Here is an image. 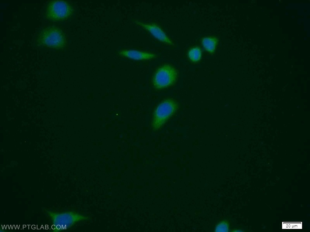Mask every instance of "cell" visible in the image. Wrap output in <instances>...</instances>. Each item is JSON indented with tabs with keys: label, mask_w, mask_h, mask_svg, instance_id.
<instances>
[{
	"label": "cell",
	"mask_w": 310,
	"mask_h": 232,
	"mask_svg": "<svg viewBox=\"0 0 310 232\" xmlns=\"http://www.w3.org/2000/svg\"><path fill=\"white\" fill-rule=\"evenodd\" d=\"M135 23L145 28L155 38L160 41L170 45H173L172 41L162 29L157 25L153 24H145L138 21H135Z\"/></svg>",
	"instance_id": "cell-6"
},
{
	"label": "cell",
	"mask_w": 310,
	"mask_h": 232,
	"mask_svg": "<svg viewBox=\"0 0 310 232\" xmlns=\"http://www.w3.org/2000/svg\"><path fill=\"white\" fill-rule=\"evenodd\" d=\"M73 11L71 5L66 1L52 0L47 7L45 15L47 18L51 21H63L69 17Z\"/></svg>",
	"instance_id": "cell-4"
},
{
	"label": "cell",
	"mask_w": 310,
	"mask_h": 232,
	"mask_svg": "<svg viewBox=\"0 0 310 232\" xmlns=\"http://www.w3.org/2000/svg\"><path fill=\"white\" fill-rule=\"evenodd\" d=\"M118 53L121 56L135 60H148L156 56L153 53L135 50H122Z\"/></svg>",
	"instance_id": "cell-7"
},
{
	"label": "cell",
	"mask_w": 310,
	"mask_h": 232,
	"mask_svg": "<svg viewBox=\"0 0 310 232\" xmlns=\"http://www.w3.org/2000/svg\"><path fill=\"white\" fill-rule=\"evenodd\" d=\"M37 41L38 44L41 47L57 49L63 48L66 43L65 36L62 31L54 26L42 29L38 35Z\"/></svg>",
	"instance_id": "cell-1"
},
{
	"label": "cell",
	"mask_w": 310,
	"mask_h": 232,
	"mask_svg": "<svg viewBox=\"0 0 310 232\" xmlns=\"http://www.w3.org/2000/svg\"><path fill=\"white\" fill-rule=\"evenodd\" d=\"M47 212L52 220L54 231L68 229L78 221L89 219L88 217L73 211L56 213L48 211Z\"/></svg>",
	"instance_id": "cell-2"
},
{
	"label": "cell",
	"mask_w": 310,
	"mask_h": 232,
	"mask_svg": "<svg viewBox=\"0 0 310 232\" xmlns=\"http://www.w3.org/2000/svg\"><path fill=\"white\" fill-rule=\"evenodd\" d=\"M218 39L216 37L210 36L203 38L202 44L206 50L210 53H213L218 43Z\"/></svg>",
	"instance_id": "cell-8"
},
{
	"label": "cell",
	"mask_w": 310,
	"mask_h": 232,
	"mask_svg": "<svg viewBox=\"0 0 310 232\" xmlns=\"http://www.w3.org/2000/svg\"><path fill=\"white\" fill-rule=\"evenodd\" d=\"M202 51L198 47L191 48L188 51V56L189 59L192 62H196L199 61L201 57Z\"/></svg>",
	"instance_id": "cell-9"
},
{
	"label": "cell",
	"mask_w": 310,
	"mask_h": 232,
	"mask_svg": "<svg viewBox=\"0 0 310 232\" xmlns=\"http://www.w3.org/2000/svg\"><path fill=\"white\" fill-rule=\"evenodd\" d=\"M177 76V72L175 68L169 65H165L156 72L153 79V85L158 89L170 86L176 81Z\"/></svg>",
	"instance_id": "cell-5"
},
{
	"label": "cell",
	"mask_w": 310,
	"mask_h": 232,
	"mask_svg": "<svg viewBox=\"0 0 310 232\" xmlns=\"http://www.w3.org/2000/svg\"><path fill=\"white\" fill-rule=\"evenodd\" d=\"M178 107L177 102L172 99H166L160 103L153 113L151 124L153 130L159 129L175 112Z\"/></svg>",
	"instance_id": "cell-3"
},
{
	"label": "cell",
	"mask_w": 310,
	"mask_h": 232,
	"mask_svg": "<svg viewBox=\"0 0 310 232\" xmlns=\"http://www.w3.org/2000/svg\"><path fill=\"white\" fill-rule=\"evenodd\" d=\"M229 222L226 220L222 221L216 226L215 231L216 232H228L229 231Z\"/></svg>",
	"instance_id": "cell-10"
}]
</instances>
